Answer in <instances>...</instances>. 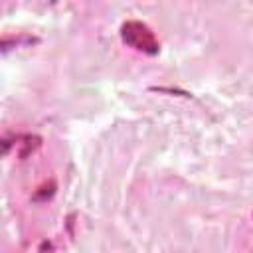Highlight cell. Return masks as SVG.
I'll return each mask as SVG.
<instances>
[{
	"instance_id": "1",
	"label": "cell",
	"mask_w": 253,
	"mask_h": 253,
	"mask_svg": "<svg viewBox=\"0 0 253 253\" xmlns=\"http://www.w3.org/2000/svg\"><path fill=\"white\" fill-rule=\"evenodd\" d=\"M121 38L126 45H130L132 49H138L146 55H156L160 51V42L156 40L154 32L138 20H126L121 26Z\"/></svg>"
}]
</instances>
